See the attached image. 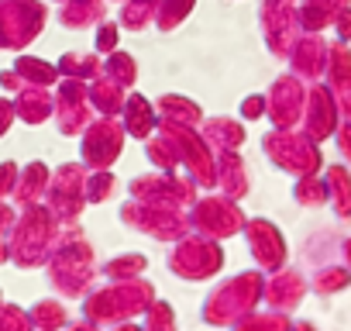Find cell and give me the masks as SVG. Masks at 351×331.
Returning <instances> with one entry per match:
<instances>
[{"label": "cell", "mask_w": 351, "mask_h": 331, "mask_svg": "<svg viewBox=\"0 0 351 331\" xmlns=\"http://www.w3.org/2000/svg\"><path fill=\"white\" fill-rule=\"evenodd\" d=\"M49 21V8L42 0H0V49H25L38 38Z\"/></svg>", "instance_id": "cell-1"}, {"label": "cell", "mask_w": 351, "mask_h": 331, "mask_svg": "<svg viewBox=\"0 0 351 331\" xmlns=\"http://www.w3.org/2000/svg\"><path fill=\"white\" fill-rule=\"evenodd\" d=\"M93 121V107L86 97V80H66L56 87V124L62 135H80Z\"/></svg>", "instance_id": "cell-2"}, {"label": "cell", "mask_w": 351, "mask_h": 331, "mask_svg": "<svg viewBox=\"0 0 351 331\" xmlns=\"http://www.w3.org/2000/svg\"><path fill=\"white\" fill-rule=\"evenodd\" d=\"M124 145V124H117V117H93L83 128V159L86 166H110L117 159Z\"/></svg>", "instance_id": "cell-3"}, {"label": "cell", "mask_w": 351, "mask_h": 331, "mask_svg": "<svg viewBox=\"0 0 351 331\" xmlns=\"http://www.w3.org/2000/svg\"><path fill=\"white\" fill-rule=\"evenodd\" d=\"M265 152L282 166V170H313L320 162L317 148L310 141H303V135H286V131H272L265 135Z\"/></svg>", "instance_id": "cell-4"}, {"label": "cell", "mask_w": 351, "mask_h": 331, "mask_svg": "<svg viewBox=\"0 0 351 331\" xmlns=\"http://www.w3.org/2000/svg\"><path fill=\"white\" fill-rule=\"evenodd\" d=\"M262 28H265V42L276 56H286L293 49V0H265L262 4Z\"/></svg>", "instance_id": "cell-5"}, {"label": "cell", "mask_w": 351, "mask_h": 331, "mask_svg": "<svg viewBox=\"0 0 351 331\" xmlns=\"http://www.w3.org/2000/svg\"><path fill=\"white\" fill-rule=\"evenodd\" d=\"M269 114L279 128H293L303 117V83H296L293 76L276 80V87L269 90Z\"/></svg>", "instance_id": "cell-6"}, {"label": "cell", "mask_w": 351, "mask_h": 331, "mask_svg": "<svg viewBox=\"0 0 351 331\" xmlns=\"http://www.w3.org/2000/svg\"><path fill=\"white\" fill-rule=\"evenodd\" d=\"M14 111H18L21 121H28V124H42V121H49V117L56 114V97H52L49 87L25 83V87L18 90V97H14Z\"/></svg>", "instance_id": "cell-7"}, {"label": "cell", "mask_w": 351, "mask_h": 331, "mask_svg": "<svg viewBox=\"0 0 351 331\" xmlns=\"http://www.w3.org/2000/svg\"><path fill=\"white\" fill-rule=\"evenodd\" d=\"M86 97H90V107H93V114L97 117H117L121 111H124V87H117V83H110L107 76H97V80H90L86 83Z\"/></svg>", "instance_id": "cell-8"}, {"label": "cell", "mask_w": 351, "mask_h": 331, "mask_svg": "<svg viewBox=\"0 0 351 331\" xmlns=\"http://www.w3.org/2000/svg\"><path fill=\"white\" fill-rule=\"evenodd\" d=\"M104 14H107V0H66L59 8V25L76 32L104 21Z\"/></svg>", "instance_id": "cell-9"}, {"label": "cell", "mask_w": 351, "mask_h": 331, "mask_svg": "<svg viewBox=\"0 0 351 331\" xmlns=\"http://www.w3.org/2000/svg\"><path fill=\"white\" fill-rule=\"evenodd\" d=\"M124 131L128 135H134V138H152V131H155V124H158V114L152 111V104L141 97V93H131L128 100H124Z\"/></svg>", "instance_id": "cell-10"}, {"label": "cell", "mask_w": 351, "mask_h": 331, "mask_svg": "<svg viewBox=\"0 0 351 331\" xmlns=\"http://www.w3.org/2000/svg\"><path fill=\"white\" fill-rule=\"evenodd\" d=\"M158 121H169V124H186V128H197L204 121V111L200 104H193L190 97H180V93H165L158 97Z\"/></svg>", "instance_id": "cell-11"}, {"label": "cell", "mask_w": 351, "mask_h": 331, "mask_svg": "<svg viewBox=\"0 0 351 331\" xmlns=\"http://www.w3.org/2000/svg\"><path fill=\"white\" fill-rule=\"evenodd\" d=\"M327 59V45L320 38H300L293 42V69L303 73V76H317L320 66Z\"/></svg>", "instance_id": "cell-12"}, {"label": "cell", "mask_w": 351, "mask_h": 331, "mask_svg": "<svg viewBox=\"0 0 351 331\" xmlns=\"http://www.w3.org/2000/svg\"><path fill=\"white\" fill-rule=\"evenodd\" d=\"M204 138L210 148H238L245 138V128L231 117H207L204 121Z\"/></svg>", "instance_id": "cell-13"}, {"label": "cell", "mask_w": 351, "mask_h": 331, "mask_svg": "<svg viewBox=\"0 0 351 331\" xmlns=\"http://www.w3.org/2000/svg\"><path fill=\"white\" fill-rule=\"evenodd\" d=\"M14 73H18L25 83H35V87H56V80H59V69H56L52 62L35 59V56H18Z\"/></svg>", "instance_id": "cell-14"}, {"label": "cell", "mask_w": 351, "mask_h": 331, "mask_svg": "<svg viewBox=\"0 0 351 331\" xmlns=\"http://www.w3.org/2000/svg\"><path fill=\"white\" fill-rule=\"evenodd\" d=\"M100 66H104V62H100L97 56L69 52V56H62V59H59V66H56V69H59V76H66V80H86V83H90V80H97V76H100Z\"/></svg>", "instance_id": "cell-15"}, {"label": "cell", "mask_w": 351, "mask_h": 331, "mask_svg": "<svg viewBox=\"0 0 351 331\" xmlns=\"http://www.w3.org/2000/svg\"><path fill=\"white\" fill-rule=\"evenodd\" d=\"M330 128H334V107H330V100H327L324 90H313V97H310V114H306V131H310L313 138H320V135H327Z\"/></svg>", "instance_id": "cell-16"}, {"label": "cell", "mask_w": 351, "mask_h": 331, "mask_svg": "<svg viewBox=\"0 0 351 331\" xmlns=\"http://www.w3.org/2000/svg\"><path fill=\"white\" fill-rule=\"evenodd\" d=\"M100 76H107L117 87H131L134 76H138V66L128 52H107V62L100 66Z\"/></svg>", "instance_id": "cell-17"}, {"label": "cell", "mask_w": 351, "mask_h": 331, "mask_svg": "<svg viewBox=\"0 0 351 331\" xmlns=\"http://www.w3.org/2000/svg\"><path fill=\"white\" fill-rule=\"evenodd\" d=\"M155 11H158V0H124L121 8V25L138 32L145 28L148 21H155Z\"/></svg>", "instance_id": "cell-18"}, {"label": "cell", "mask_w": 351, "mask_h": 331, "mask_svg": "<svg viewBox=\"0 0 351 331\" xmlns=\"http://www.w3.org/2000/svg\"><path fill=\"white\" fill-rule=\"evenodd\" d=\"M197 0H158V11H155V25L162 32H172L176 25H183L186 14L193 11Z\"/></svg>", "instance_id": "cell-19"}, {"label": "cell", "mask_w": 351, "mask_h": 331, "mask_svg": "<svg viewBox=\"0 0 351 331\" xmlns=\"http://www.w3.org/2000/svg\"><path fill=\"white\" fill-rule=\"evenodd\" d=\"M221 180L228 183V190L238 197V190H245V173H241V159L234 155V148H221Z\"/></svg>", "instance_id": "cell-20"}, {"label": "cell", "mask_w": 351, "mask_h": 331, "mask_svg": "<svg viewBox=\"0 0 351 331\" xmlns=\"http://www.w3.org/2000/svg\"><path fill=\"white\" fill-rule=\"evenodd\" d=\"M45 180H49V170H45L42 162H32L28 170H25V176H21V194H18V197H21V201L35 197V190H38Z\"/></svg>", "instance_id": "cell-21"}, {"label": "cell", "mask_w": 351, "mask_h": 331, "mask_svg": "<svg viewBox=\"0 0 351 331\" xmlns=\"http://www.w3.org/2000/svg\"><path fill=\"white\" fill-rule=\"evenodd\" d=\"M117 25H110V21H104L100 25V32H97V52H114L117 49Z\"/></svg>", "instance_id": "cell-22"}, {"label": "cell", "mask_w": 351, "mask_h": 331, "mask_svg": "<svg viewBox=\"0 0 351 331\" xmlns=\"http://www.w3.org/2000/svg\"><path fill=\"white\" fill-rule=\"evenodd\" d=\"M110 187H114V180H110L107 173H93V176H90V187H86V190H90V201L107 197V194H110Z\"/></svg>", "instance_id": "cell-23"}, {"label": "cell", "mask_w": 351, "mask_h": 331, "mask_svg": "<svg viewBox=\"0 0 351 331\" xmlns=\"http://www.w3.org/2000/svg\"><path fill=\"white\" fill-rule=\"evenodd\" d=\"M262 114H265V97H248V100L241 104V117L255 121V117H262Z\"/></svg>", "instance_id": "cell-24"}, {"label": "cell", "mask_w": 351, "mask_h": 331, "mask_svg": "<svg viewBox=\"0 0 351 331\" xmlns=\"http://www.w3.org/2000/svg\"><path fill=\"white\" fill-rule=\"evenodd\" d=\"M18 117V111H14V100H4L0 97V135H8V128H11V121Z\"/></svg>", "instance_id": "cell-25"}, {"label": "cell", "mask_w": 351, "mask_h": 331, "mask_svg": "<svg viewBox=\"0 0 351 331\" xmlns=\"http://www.w3.org/2000/svg\"><path fill=\"white\" fill-rule=\"evenodd\" d=\"M0 87H4V90H11V93H18V90L25 87V80H21L14 69H4V73H0Z\"/></svg>", "instance_id": "cell-26"}, {"label": "cell", "mask_w": 351, "mask_h": 331, "mask_svg": "<svg viewBox=\"0 0 351 331\" xmlns=\"http://www.w3.org/2000/svg\"><path fill=\"white\" fill-rule=\"evenodd\" d=\"M14 176H18V170H14L11 162H4V166H0V194H8V190H11Z\"/></svg>", "instance_id": "cell-27"}, {"label": "cell", "mask_w": 351, "mask_h": 331, "mask_svg": "<svg viewBox=\"0 0 351 331\" xmlns=\"http://www.w3.org/2000/svg\"><path fill=\"white\" fill-rule=\"evenodd\" d=\"M62 4H66V0H62Z\"/></svg>", "instance_id": "cell-28"}, {"label": "cell", "mask_w": 351, "mask_h": 331, "mask_svg": "<svg viewBox=\"0 0 351 331\" xmlns=\"http://www.w3.org/2000/svg\"><path fill=\"white\" fill-rule=\"evenodd\" d=\"M121 4H124V0H121Z\"/></svg>", "instance_id": "cell-29"}]
</instances>
